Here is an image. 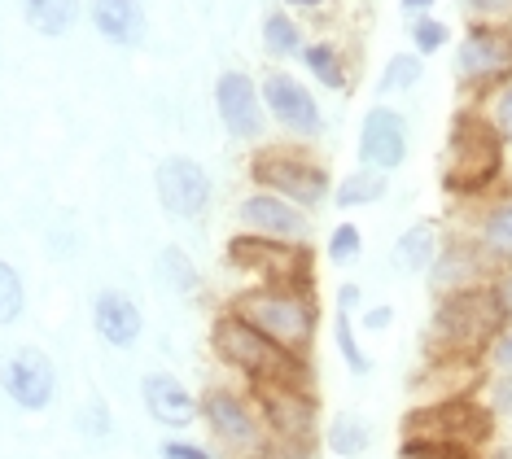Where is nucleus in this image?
I'll return each instance as SVG.
<instances>
[{"instance_id": "nucleus-43", "label": "nucleus", "mask_w": 512, "mask_h": 459, "mask_svg": "<svg viewBox=\"0 0 512 459\" xmlns=\"http://www.w3.org/2000/svg\"><path fill=\"white\" fill-rule=\"evenodd\" d=\"M359 298H364V293H359V285H351V280H346L342 289H337V311H359Z\"/></svg>"}, {"instance_id": "nucleus-40", "label": "nucleus", "mask_w": 512, "mask_h": 459, "mask_svg": "<svg viewBox=\"0 0 512 459\" xmlns=\"http://www.w3.org/2000/svg\"><path fill=\"white\" fill-rule=\"evenodd\" d=\"M469 5V14L477 18H508L512 14V0H464Z\"/></svg>"}, {"instance_id": "nucleus-34", "label": "nucleus", "mask_w": 512, "mask_h": 459, "mask_svg": "<svg viewBox=\"0 0 512 459\" xmlns=\"http://www.w3.org/2000/svg\"><path fill=\"white\" fill-rule=\"evenodd\" d=\"M451 40V31H447V22H438V18H429V14H421V18H412V44H416V53H438L442 44Z\"/></svg>"}, {"instance_id": "nucleus-10", "label": "nucleus", "mask_w": 512, "mask_h": 459, "mask_svg": "<svg viewBox=\"0 0 512 459\" xmlns=\"http://www.w3.org/2000/svg\"><path fill=\"white\" fill-rule=\"evenodd\" d=\"M250 398L263 416L267 438L276 442H298V446H316V394L307 385H250Z\"/></svg>"}, {"instance_id": "nucleus-2", "label": "nucleus", "mask_w": 512, "mask_h": 459, "mask_svg": "<svg viewBox=\"0 0 512 459\" xmlns=\"http://www.w3.org/2000/svg\"><path fill=\"white\" fill-rule=\"evenodd\" d=\"M228 311H237L250 328H259L267 341H276L289 355H311V341L320 328L316 285H246Z\"/></svg>"}, {"instance_id": "nucleus-39", "label": "nucleus", "mask_w": 512, "mask_h": 459, "mask_svg": "<svg viewBox=\"0 0 512 459\" xmlns=\"http://www.w3.org/2000/svg\"><path fill=\"white\" fill-rule=\"evenodd\" d=\"M486 359H491L499 372L512 368V320L504 324V333H499V337L491 341V350H486Z\"/></svg>"}, {"instance_id": "nucleus-29", "label": "nucleus", "mask_w": 512, "mask_h": 459, "mask_svg": "<svg viewBox=\"0 0 512 459\" xmlns=\"http://www.w3.org/2000/svg\"><path fill=\"white\" fill-rule=\"evenodd\" d=\"M333 341H337V355L346 359V368H351L355 376H368L372 372V359H368V350L359 346V333H355L351 311H337L333 315Z\"/></svg>"}, {"instance_id": "nucleus-42", "label": "nucleus", "mask_w": 512, "mask_h": 459, "mask_svg": "<svg viewBox=\"0 0 512 459\" xmlns=\"http://www.w3.org/2000/svg\"><path fill=\"white\" fill-rule=\"evenodd\" d=\"M491 289H495V298H499V306L512 315V263L508 267H499V276L491 280Z\"/></svg>"}, {"instance_id": "nucleus-19", "label": "nucleus", "mask_w": 512, "mask_h": 459, "mask_svg": "<svg viewBox=\"0 0 512 459\" xmlns=\"http://www.w3.org/2000/svg\"><path fill=\"white\" fill-rule=\"evenodd\" d=\"M92 328L110 350H132L145 333V311L136 306L132 293L123 289H101L92 298Z\"/></svg>"}, {"instance_id": "nucleus-38", "label": "nucleus", "mask_w": 512, "mask_h": 459, "mask_svg": "<svg viewBox=\"0 0 512 459\" xmlns=\"http://www.w3.org/2000/svg\"><path fill=\"white\" fill-rule=\"evenodd\" d=\"M491 123H495V132H499V136H504L508 145H512V84H508V88H504V92H499V97H495Z\"/></svg>"}, {"instance_id": "nucleus-3", "label": "nucleus", "mask_w": 512, "mask_h": 459, "mask_svg": "<svg viewBox=\"0 0 512 459\" xmlns=\"http://www.w3.org/2000/svg\"><path fill=\"white\" fill-rule=\"evenodd\" d=\"M211 350L224 368L241 372L250 385H316L311 363L302 355H289L276 341H267L259 328H250L237 311H219L211 324Z\"/></svg>"}, {"instance_id": "nucleus-15", "label": "nucleus", "mask_w": 512, "mask_h": 459, "mask_svg": "<svg viewBox=\"0 0 512 459\" xmlns=\"http://www.w3.org/2000/svg\"><path fill=\"white\" fill-rule=\"evenodd\" d=\"M215 110L228 136L237 140H259L267 127V105H263V88L254 84L246 70H224L215 79Z\"/></svg>"}, {"instance_id": "nucleus-30", "label": "nucleus", "mask_w": 512, "mask_h": 459, "mask_svg": "<svg viewBox=\"0 0 512 459\" xmlns=\"http://www.w3.org/2000/svg\"><path fill=\"white\" fill-rule=\"evenodd\" d=\"M22 311H27V289H22V276L14 263L0 258V328L18 324Z\"/></svg>"}, {"instance_id": "nucleus-1", "label": "nucleus", "mask_w": 512, "mask_h": 459, "mask_svg": "<svg viewBox=\"0 0 512 459\" xmlns=\"http://www.w3.org/2000/svg\"><path fill=\"white\" fill-rule=\"evenodd\" d=\"M512 315L499 306L491 285L460 289L438 298L434 320H429V359H486L491 341L504 333Z\"/></svg>"}, {"instance_id": "nucleus-44", "label": "nucleus", "mask_w": 512, "mask_h": 459, "mask_svg": "<svg viewBox=\"0 0 512 459\" xmlns=\"http://www.w3.org/2000/svg\"><path fill=\"white\" fill-rule=\"evenodd\" d=\"M289 9H302V14H316V9H324L329 0H285Z\"/></svg>"}, {"instance_id": "nucleus-14", "label": "nucleus", "mask_w": 512, "mask_h": 459, "mask_svg": "<svg viewBox=\"0 0 512 459\" xmlns=\"http://www.w3.org/2000/svg\"><path fill=\"white\" fill-rule=\"evenodd\" d=\"M237 219L250 237H267V241H294V245H307L311 237V215L298 210L294 202L285 197L267 193V188H254V193L241 197L237 206Z\"/></svg>"}, {"instance_id": "nucleus-24", "label": "nucleus", "mask_w": 512, "mask_h": 459, "mask_svg": "<svg viewBox=\"0 0 512 459\" xmlns=\"http://www.w3.org/2000/svg\"><path fill=\"white\" fill-rule=\"evenodd\" d=\"M302 66L311 70V79L333 92H342L351 84V62H346V53L337 49L333 40H311L307 49H302Z\"/></svg>"}, {"instance_id": "nucleus-31", "label": "nucleus", "mask_w": 512, "mask_h": 459, "mask_svg": "<svg viewBox=\"0 0 512 459\" xmlns=\"http://www.w3.org/2000/svg\"><path fill=\"white\" fill-rule=\"evenodd\" d=\"M425 75V62L421 53H394L386 70H381V92H403V88H416Z\"/></svg>"}, {"instance_id": "nucleus-28", "label": "nucleus", "mask_w": 512, "mask_h": 459, "mask_svg": "<svg viewBox=\"0 0 512 459\" xmlns=\"http://www.w3.org/2000/svg\"><path fill=\"white\" fill-rule=\"evenodd\" d=\"M263 49L272 53V57H294L307 49V35H302V27L289 14H267L263 18Z\"/></svg>"}, {"instance_id": "nucleus-46", "label": "nucleus", "mask_w": 512, "mask_h": 459, "mask_svg": "<svg viewBox=\"0 0 512 459\" xmlns=\"http://www.w3.org/2000/svg\"><path fill=\"white\" fill-rule=\"evenodd\" d=\"M491 459H512V442H504V446H495V451H491Z\"/></svg>"}, {"instance_id": "nucleus-37", "label": "nucleus", "mask_w": 512, "mask_h": 459, "mask_svg": "<svg viewBox=\"0 0 512 459\" xmlns=\"http://www.w3.org/2000/svg\"><path fill=\"white\" fill-rule=\"evenodd\" d=\"M486 398H491L495 416H512V368L491 376V385H486Z\"/></svg>"}, {"instance_id": "nucleus-41", "label": "nucleus", "mask_w": 512, "mask_h": 459, "mask_svg": "<svg viewBox=\"0 0 512 459\" xmlns=\"http://www.w3.org/2000/svg\"><path fill=\"white\" fill-rule=\"evenodd\" d=\"M364 333H381V328L394 324V306H372V311H364Z\"/></svg>"}, {"instance_id": "nucleus-23", "label": "nucleus", "mask_w": 512, "mask_h": 459, "mask_svg": "<svg viewBox=\"0 0 512 459\" xmlns=\"http://www.w3.org/2000/svg\"><path fill=\"white\" fill-rule=\"evenodd\" d=\"M477 245H482L486 254L495 258L499 267L512 263V197L504 202H495L491 210H482V219H477Z\"/></svg>"}, {"instance_id": "nucleus-16", "label": "nucleus", "mask_w": 512, "mask_h": 459, "mask_svg": "<svg viewBox=\"0 0 512 459\" xmlns=\"http://www.w3.org/2000/svg\"><path fill=\"white\" fill-rule=\"evenodd\" d=\"M499 276V263L491 254L482 250L477 241H447L434 258V267H429V289L438 293V298H447V293H460V289H477V285H491Z\"/></svg>"}, {"instance_id": "nucleus-26", "label": "nucleus", "mask_w": 512, "mask_h": 459, "mask_svg": "<svg viewBox=\"0 0 512 459\" xmlns=\"http://www.w3.org/2000/svg\"><path fill=\"white\" fill-rule=\"evenodd\" d=\"M386 188H390V175H381L372 167H355L342 184L333 188V206H342V210L372 206V202H381V197H386Z\"/></svg>"}, {"instance_id": "nucleus-13", "label": "nucleus", "mask_w": 512, "mask_h": 459, "mask_svg": "<svg viewBox=\"0 0 512 459\" xmlns=\"http://www.w3.org/2000/svg\"><path fill=\"white\" fill-rule=\"evenodd\" d=\"M263 105H267V119H276L285 132H294L302 140H316L324 132V114L320 101L311 97V88L302 84L298 75L289 70H267L263 75Z\"/></svg>"}, {"instance_id": "nucleus-35", "label": "nucleus", "mask_w": 512, "mask_h": 459, "mask_svg": "<svg viewBox=\"0 0 512 459\" xmlns=\"http://www.w3.org/2000/svg\"><path fill=\"white\" fill-rule=\"evenodd\" d=\"M158 455H162V459H219L215 446L193 442V438H162V442H158Z\"/></svg>"}, {"instance_id": "nucleus-9", "label": "nucleus", "mask_w": 512, "mask_h": 459, "mask_svg": "<svg viewBox=\"0 0 512 459\" xmlns=\"http://www.w3.org/2000/svg\"><path fill=\"white\" fill-rule=\"evenodd\" d=\"M456 75L464 88L491 92L499 84H512V27H491L473 22L456 49Z\"/></svg>"}, {"instance_id": "nucleus-36", "label": "nucleus", "mask_w": 512, "mask_h": 459, "mask_svg": "<svg viewBox=\"0 0 512 459\" xmlns=\"http://www.w3.org/2000/svg\"><path fill=\"white\" fill-rule=\"evenodd\" d=\"M399 459H477V451H464V446H429V442H403Z\"/></svg>"}, {"instance_id": "nucleus-4", "label": "nucleus", "mask_w": 512, "mask_h": 459, "mask_svg": "<svg viewBox=\"0 0 512 459\" xmlns=\"http://www.w3.org/2000/svg\"><path fill=\"white\" fill-rule=\"evenodd\" d=\"M499 171H504V136L495 132V123L482 119V114H456L447 145V171H442L447 193L477 197L499 180Z\"/></svg>"}, {"instance_id": "nucleus-12", "label": "nucleus", "mask_w": 512, "mask_h": 459, "mask_svg": "<svg viewBox=\"0 0 512 459\" xmlns=\"http://www.w3.org/2000/svg\"><path fill=\"white\" fill-rule=\"evenodd\" d=\"M158 202L171 219H202L211 210V175L189 153H171L154 171Z\"/></svg>"}, {"instance_id": "nucleus-27", "label": "nucleus", "mask_w": 512, "mask_h": 459, "mask_svg": "<svg viewBox=\"0 0 512 459\" xmlns=\"http://www.w3.org/2000/svg\"><path fill=\"white\" fill-rule=\"evenodd\" d=\"M158 280L171 293H197V285H202V272H197V263L180 250V245H162V250H158Z\"/></svg>"}, {"instance_id": "nucleus-6", "label": "nucleus", "mask_w": 512, "mask_h": 459, "mask_svg": "<svg viewBox=\"0 0 512 459\" xmlns=\"http://www.w3.org/2000/svg\"><path fill=\"white\" fill-rule=\"evenodd\" d=\"M491 425H495L491 407H477L473 398H447V403L412 411L403 425V442L464 446V451H477V446L491 438Z\"/></svg>"}, {"instance_id": "nucleus-25", "label": "nucleus", "mask_w": 512, "mask_h": 459, "mask_svg": "<svg viewBox=\"0 0 512 459\" xmlns=\"http://www.w3.org/2000/svg\"><path fill=\"white\" fill-rule=\"evenodd\" d=\"M324 446H329L337 459H359L372 446V425L364 416H355V411H342V416H333L329 429H324Z\"/></svg>"}, {"instance_id": "nucleus-5", "label": "nucleus", "mask_w": 512, "mask_h": 459, "mask_svg": "<svg viewBox=\"0 0 512 459\" xmlns=\"http://www.w3.org/2000/svg\"><path fill=\"white\" fill-rule=\"evenodd\" d=\"M250 180L267 188V193L285 197L294 202L298 210H316L329 202V167L320 158H311L307 149H294V145H267L250 158Z\"/></svg>"}, {"instance_id": "nucleus-20", "label": "nucleus", "mask_w": 512, "mask_h": 459, "mask_svg": "<svg viewBox=\"0 0 512 459\" xmlns=\"http://www.w3.org/2000/svg\"><path fill=\"white\" fill-rule=\"evenodd\" d=\"M92 27H97L101 40L119 44V49H136L145 40V5L141 0H92L88 5Z\"/></svg>"}, {"instance_id": "nucleus-21", "label": "nucleus", "mask_w": 512, "mask_h": 459, "mask_svg": "<svg viewBox=\"0 0 512 459\" xmlns=\"http://www.w3.org/2000/svg\"><path fill=\"white\" fill-rule=\"evenodd\" d=\"M442 250V237H438V223H412L399 241H394V267L399 272H429L434 258Z\"/></svg>"}, {"instance_id": "nucleus-33", "label": "nucleus", "mask_w": 512, "mask_h": 459, "mask_svg": "<svg viewBox=\"0 0 512 459\" xmlns=\"http://www.w3.org/2000/svg\"><path fill=\"white\" fill-rule=\"evenodd\" d=\"M75 425H79V433H84L88 442H101V438H110V429H114V416H110L106 398H88V403L79 407Z\"/></svg>"}, {"instance_id": "nucleus-7", "label": "nucleus", "mask_w": 512, "mask_h": 459, "mask_svg": "<svg viewBox=\"0 0 512 459\" xmlns=\"http://www.w3.org/2000/svg\"><path fill=\"white\" fill-rule=\"evenodd\" d=\"M197 403H202V420H206V429H211V438L224 446L228 455L254 459L263 451L267 429H263V416L250 394L232 390V385H211Z\"/></svg>"}, {"instance_id": "nucleus-22", "label": "nucleus", "mask_w": 512, "mask_h": 459, "mask_svg": "<svg viewBox=\"0 0 512 459\" xmlns=\"http://www.w3.org/2000/svg\"><path fill=\"white\" fill-rule=\"evenodd\" d=\"M22 14H27L36 35L62 40V35L75 31L79 14H84V0H22Z\"/></svg>"}, {"instance_id": "nucleus-8", "label": "nucleus", "mask_w": 512, "mask_h": 459, "mask_svg": "<svg viewBox=\"0 0 512 459\" xmlns=\"http://www.w3.org/2000/svg\"><path fill=\"white\" fill-rule=\"evenodd\" d=\"M228 263L232 272H246L254 285H311V250L294 241L232 237Z\"/></svg>"}, {"instance_id": "nucleus-18", "label": "nucleus", "mask_w": 512, "mask_h": 459, "mask_svg": "<svg viewBox=\"0 0 512 459\" xmlns=\"http://www.w3.org/2000/svg\"><path fill=\"white\" fill-rule=\"evenodd\" d=\"M141 403L149 411V420L162 425V429H171V433H180V429H189V425L202 420V403H197V394L171 372H149L145 376L141 381Z\"/></svg>"}, {"instance_id": "nucleus-32", "label": "nucleus", "mask_w": 512, "mask_h": 459, "mask_svg": "<svg viewBox=\"0 0 512 459\" xmlns=\"http://www.w3.org/2000/svg\"><path fill=\"white\" fill-rule=\"evenodd\" d=\"M359 254H364V232H359L355 223H337V228L329 232V263L351 267Z\"/></svg>"}, {"instance_id": "nucleus-45", "label": "nucleus", "mask_w": 512, "mask_h": 459, "mask_svg": "<svg viewBox=\"0 0 512 459\" xmlns=\"http://www.w3.org/2000/svg\"><path fill=\"white\" fill-rule=\"evenodd\" d=\"M429 9H434V0H403V14H429Z\"/></svg>"}, {"instance_id": "nucleus-11", "label": "nucleus", "mask_w": 512, "mask_h": 459, "mask_svg": "<svg viewBox=\"0 0 512 459\" xmlns=\"http://www.w3.org/2000/svg\"><path fill=\"white\" fill-rule=\"evenodd\" d=\"M0 394L18 411H49L57 398V363L40 346H18L0 359Z\"/></svg>"}, {"instance_id": "nucleus-17", "label": "nucleus", "mask_w": 512, "mask_h": 459, "mask_svg": "<svg viewBox=\"0 0 512 459\" xmlns=\"http://www.w3.org/2000/svg\"><path fill=\"white\" fill-rule=\"evenodd\" d=\"M407 158V119L390 105H372L359 127V162L381 175H390L394 167H403Z\"/></svg>"}]
</instances>
